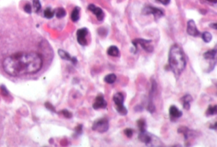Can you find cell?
<instances>
[{
  "instance_id": "obj_1",
  "label": "cell",
  "mask_w": 217,
  "mask_h": 147,
  "mask_svg": "<svg viewBox=\"0 0 217 147\" xmlns=\"http://www.w3.org/2000/svg\"><path fill=\"white\" fill-rule=\"evenodd\" d=\"M169 66L176 77H179L183 72L186 65V61L183 49L174 44L171 47L169 53Z\"/></svg>"
},
{
  "instance_id": "obj_2",
  "label": "cell",
  "mask_w": 217,
  "mask_h": 147,
  "mask_svg": "<svg viewBox=\"0 0 217 147\" xmlns=\"http://www.w3.org/2000/svg\"><path fill=\"white\" fill-rule=\"evenodd\" d=\"M138 138L139 141L143 142L146 145L149 146H160L161 142L160 139L152 134L147 133V130L144 132H140L139 134Z\"/></svg>"
},
{
  "instance_id": "obj_3",
  "label": "cell",
  "mask_w": 217,
  "mask_h": 147,
  "mask_svg": "<svg viewBox=\"0 0 217 147\" xmlns=\"http://www.w3.org/2000/svg\"><path fill=\"white\" fill-rule=\"evenodd\" d=\"M113 102L115 104V108L117 112L122 116H125L128 114V109L126 108L124 105V95L120 93H116L113 96Z\"/></svg>"
},
{
  "instance_id": "obj_4",
  "label": "cell",
  "mask_w": 217,
  "mask_h": 147,
  "mask_svg": "<svg viewBox=\"0 0 217 147\" xmlns=\"http://www.w3.org/2000/svg\"><path fill=\"white\" fill-rule=\"evenodd\" d=\"M152 42V40H146L143 38H136L133 41V44L134 46V53H136L138 50V45L139 44L141 47L145 51L148 53H152L154 51V47L150 43Z\"/></svg>"
},
{
  "instance_id": "obj_5",
  "label": "cell",
  "mask_w": 217,
  "mask_h": 147,
  "mask_svg": "<svg viewBox=\"0 0 217 147\" xmlns=\"http://www.w3.org/2000/svg\"><path fill=\"white\" fill-rule=\"evenodd\" d=\"M94 131L100 133H106L109 129V121L107 118H101L95 120L92 127Z\"/></svg>"
},
{
  "instance_id": "obj_6",
  "label": "cell",
  "mask_w": 217,
  "mask_h": 147,
  "mask_svg": "<svg viewBox=\"0 0 217 147\" xmlns=\"http://www.w3.org/2000/svg\"><path fill=\"white\" fill-rule=\"evenodd\" d=\"M143 14L144 15H150L152 14L154 16L155 20H157L164 16V12L163 11L158 8H155L152 6L145 7L142 11Z\"/></svg>"
},
{
  "instance_id": "obj_7",
  "label": "cell",
  "mask_w": 217,
  "mask_h": 147,
  "mask_svg": "<svg viewBox=\"0 0 217 147\" xmlns=\"http://www.w3.org/2000/svg\"><path fill=\"white\" fill-rule=\"evenodd\" d=\"M89 33L87 28H83L79 29L77 32V41L81 45L85 46L87 44V40L86 39V36Z\"/></svg>"
},
{
  "instance_id": "obj_8",
  "label": "cell",
  "mask_w": 217,
  "mask_h": 147,
  "mask_svg": "<svg viewBox=\"0 0 217 147\" xmlns=\"http://www.w3.org/2000/svg\"><path fill=\"white\" fill-rule=\"evenodd\" d=\"M92 107L94 109H105L107 107V102L105 100L102 94L98 95L95 99Z\"/></svg>"
},
{
  "instance_id": "obj_9",
  "label": "cell",
  "mask_w": 217,
  "mask_h": 147,
  "mask_svg": "<svg viewBox=\"0 0 217 147\" xmlns=\"http://www.w3.org/2000/svg\"><path fill=\"white\" fill-rule=\"evenodd\" d=\"M88 9L90 11H91L95 16H96L98 21H102L104 19V13L103 10L101 8L96 7L93 4H90L88 6Z\"/></svg>"
},
{
  "instance_id": "obj_10",
  "label": "cell",
  "mask_w": 217,
  "mask_h": 147,
  "mask_svg": "<svg viewBox=\"0 0 217 147\" xmlns=\"http://www.w3.org/2000/svg\"><path fill=\"white\" fill-rule=\"evenodd\" d=\"M156 88H157V84L153 81H152V88H151L150 90V99H149V103H148V110L150 113H153L154 112H155V105L154 104L153 102V97H154V95L155 93Z\"/></svg>"
},
{
  "instance_id": "obj_11",
  "label": "cell",
  "mask_w": 217,
  "mask_h": 147,
  "mask_svg": "<svg viewBox=\"0 0 217 147\" xmlns=\"http://www.w3.org/2000/svg\"><path fill=\"white\" fill-rule=\"evenodd\" d=\"M186 32L192 37H198L200 35V32L197 28L195 23L194 20H190L187 23V28H186Z\"/></svg>"
},
{
  "instance_id": "obj_12",
  "label": "cell",
  "mask_w": 217,
  "mask_h": 147,
  "mask_svg": "<svg viewBox=\"0 0 217 147\" xmlns=\"http://www.w3.org/2000/svg\"><path fill=\"white\" fill-rule=\"evenodd\" d=\"M182 111H180L177 107L173 105L169 108V116L171 118V120H174L180 118L182 116Z\"/></svg>"
},
{
  "instance_id": "obj_13",
  "label": "cell",
  "mask_w": 217,
  "mask_h": 147,
  "mask_svg": "<svg viewBox=\"0 0 217 147\" xmlns=\"http://www.w3.org/2000/svg\"><path fill=\"white\" fill-rule=\"evenodd\" d=\"M58 53H59V55L60 56V57L61 58L66 60H70L71 62H72L75 65L77 63V59L75 57H72V58L71 57L69 54L67 52H66L65 51L62 50V49H59L58 51Z\"/></svg>"
},
{
  "instance_id": "obj_14",
  "label": "cell",
  "mask_w": 217,
  "mask_h": 147,
  "mask_svg": "<svg viewBox=\"0 0 217 147\" xmlns=\"http://www.w3.org/2000/svg\"><path fill=\"white\" fill-rule=\"evenodd\" d=\"M193 99L190 95H185L181 98V101L183 103V107L186 110H189L190 108V103Z\"/></svg>"
},
{
  "instance_id": "obj_15",
  "label": "cell",
  "mask_w": 217,
  "mask_h": 147,
  "mask_svg": "<svg viewBox=\"0 0 217 147\" xmlns=\"http://www.w3.org/2000/svg\"><path fill=\"white\" fill-rule=\"evenodd\" d=\"M107 53L108 55L111 56V57H117L120 55L119 48L117 46H115V45H112V46H110L108 49Z\"/></svg>"
},
{
  "instance_id": "obj_16",
  "label": "cell",
  "mask_w": 217,
  "mask_h": 147,
  "mask_svg": "<svg viewBox=\"0 0 217 147\" xmlns=\"http://www.w3.org/2000/svg\"><path fill=\"white\" fill-rule=\"evenodd\" d=\"M178 133L183 134L184 136L185 139H187L192 134V130H190L189 128L183 126V127H180L178 129Z\"/></svg>"
},
{
  "instance_id": "obj_17",
  "label": "cell",
  "mask_w": 217,
  "mask_h": 147,
  "mask_svg": "<svg viewBox=\"0 0 217 147\" xmlns=\"http://www.w3.org/2000/svg\"><path fill=\"white\" fill-rule=\"evenodd\" d=\"M216 55V49H212L210 51L204 53L203 57L206 60H213L215 59Z\"/></svg>"
},
{
  "instance_id": "obj_18",
  "label": "cell",
  "mask_w": 217,
  "mask_h": 147,
  "mask_svg": "<svg viewBox=\"0 0 217 147\" xmlns=\"http://www.w3.org/2000/svg\"><path fill=\"white\" fill-rule=\"evenodd\" d=\"M80 8L78 7H76L74 9L71 15V19L73 22L78 21L80 19Z\"/></svg>"
},
{
  "instance_id": "obj_19",
  "label": "cell",
  "mask_w": 217,
  "mask_h": 147,
  "mask_svg": "<svg viewBox=\"0 0 217 147\" xmlns=\"http://www.w3.org/2000/svg\"><path fill=\"white\" fill-rule=\"evenodd\" d=\"M117 79V76L115 74H109L106 75L104 78V81L108 84H113Z\"/></svg>"
},
{
  "instance_id": "obj_20",
  "label": "cell",
  "mask_w": 217,
  "mask_h": 147,
  "mask_svg": "<svg viewBox=\"0 0 217 147\" xmlns=\"http://www.w3.org/2000/svg\"><path fill=\"white\" fill-rule=\"evenodd\" d=\"M137 125L140 132L146 131V127H147V124H146L145 120L141 118L138 120Z\"/></svg>"
},
{
  "instance_id": "obj_21",
  "label": "cell",
  "mask_w": 217,
  "mask_h": 147,
  "mask_svg": "<svg viewBox=\"0 0 217 147\" xmlns=\"http://www.w3.org/2000/svg\"><path fill=\"white\" fill-rule=\"evenodd\" d=\"M55 14L58 19H61L66 16V12L63 8H58L55 11Z\"/></svg>"
},
{
  "instance_id": "obj_22",
  "label": "cell",
  "mask_w": 217,
  "mask_h": 147,
  "mask_svg": "<svg viewBox=\"0 0 217 147\" xmlns=\"http://www.w3.org/2000/svg\"><path fill=\"white\" fill-rule=\"evenodd\" d=\"M54 14H55V11H52L50 7L47 8L44 11V16L47 19H52L54 17Z\"/></svg>"
},
{
  "instance_id": "obj_23",
  "label": "cell",
  "mask_w": 217,
  "mask_h": 147,
  "mask_svg": "<svg viewBox=\"0 0 217 147\" xmlns=\"http://www.w3.org/2000/svg\"><path fill=\"white\" fill-rule=\"evenodd\" d=\"M217 113V109H216V105H215L213 106H210L208 109L206 110V115L207 116H213L216 115Z\"/></svg>"
},
{
  "instance_id": "obj_24",
  "label": "cell",
  "mask_w": 217,
  "mask_h": 147,
  "mask_svg": "<svg viewBox=\"0 0 217 147\" xmlns=\"http://www.w3.org/2000/svg\"><path fill=\"white\" fill-rule=\"evenodd\" d=\"M202 38H203L204 42L209 43L212 40V35L208 32H204L202 33Z\"/></svg>"
},
{
  "instance_id": "obj_25",
  "label": "cell",
  "mask_w": 217,
  "mask_h": 147,
  "mask_svg": "<svg viewBox=\"0 0 217 147\" xmlns=\"http://www.w3.org/2000/svg\"><path fill=\"white\" fill-rule=\"evenodd\" d=\"M33 5L34 9V11L36 12H38L40 10H41L42 5L40 3V0H33Z\"/></svg>"
},
{
  "instance_id": "obj_26",
  "label": "cell",
  "mask_w": 217,
  "mask_h": 147,
  "mask_svg": "<svg viewBox=\"0 0 217 147\" xmlns=\"http://www.w3.org/2000/svg\"><path fill=\"white\" fill-rule=\"evenodd\" d=\"M4 119L3 116L1 115V113H0V141L1 139V138L3 134V131H4Z\"/></svg>"
},
{
  "instance_id": "obj_27",
  "label": "cell",
  "mask_w": 217,
  "mask_h": 147,
  "mask_svg": "<svg viewBox=\"0 0 217 147\" xmlns=\"http://www.w3.org/2000/svg\"><path fill=\"white\" fill-rule=\"evenodd\" d=\"M124 133L125 134V136L128 137L129 138H132V136L133 135V129H126L124 130Z\"/></svg>"
},
{
  "instance_id": "obj_28",
  "label": "cell",
  "mask_w": 217,
  "mask_h": 147,
  "mask_svg": "<svg viewBox=\"0 0 217 147\" xmlns=\"http://www.w3.org/2000/svg\"><path fill=\"white\" fill-rule=\"evenodd\" d=\"M24 11L26 12L28 14H31V11H32V8H31V5L29 3H27L24 5Z\"/></svg>"
},
{
  "instance_id": "obj_29",
  "label": "cell",
  "mask_w": 217,
  "mask_h": 147,
  "mask_svg": "<svg viewBox=\"0 0 217 147\" xmlns=\"http://www.w3.org/2000/svg\"><path fill=\"white\" fill-rule=\"evenodd\" d=\"M98 33L99 35H101V36H103V35H106L107 34V32H106V29L105 28H99L98 30Z\"/></svg>"
},
{
  "instance_id": "obj_30",
  "label": "cell",
  "mask_w": 217,
  "mask_h": 147,
  "mask_svg": "<svg viewBox=\"0 0 217 147\" xmlns=\"http://www.w3.org/2000/svg\"><path fill=\"white\" fill-rule=\"evenodd\" d=\"M63 114L64 115V116H65V117H66L68 118H70L72 117V114L70 112H69L68 110H63Z\"/></svg>"
},
{
  "instance_id": "obj_31",
  "label": "cell",
  "mask_w": 217,
  "mask_h": 147,
  "mask_svg": "<svg viewBox=\"0 0 217 147\" xmlns=\"http://www.w3.org/2000/svg\"><path fill=\"white\" fill-rule=\"evenodd\" d=\"M157 1L164 5H168L170 3V0H157Z\"/></svg>"
},
{
  "instance_id": "obj_32",
  "label": "cell",
  "mask_w": 217,
  "mask_h": 147,
  "mask_svg": "<svg viewBox=\"0 0 217 147\" xmlns=\"http://www.w3.org/2000/svg\"><path fill=\"white\" fill-rule=\"evenodd\" d=\"M82 125H78L77 128V133L80 134L82 133Z\"/></svg>"
},
{
  "instance_id": "obj_33",
  "label": "cell",
  "mask_w": 217,
  "mask_h": 147,
  "mask_svg": "<svg viewBox=\"0 0 217 147\" xmlns=\"http://www.w3.org/2000/svg\"><path fill=\"white\" fill-rule=\"evenodd\" d=\"M210 26L215 29H216V23H211V24H210Z\"/></svg>"
},
{
  "instance_id": "obj_34",
  "label": "cell",
  "mask_w": 217,
  "mask_h": 147,
  "mask_svg": "<svg viewBox=\"0 0 217 147\" xmlns=\"http://www.w3.org/2000/svg\"><path fill=\"white\" fill-rule=\"evenodd\" d=\"M213 127H210V129H214V130H216V122L215 123V124L213 125H212Z\"/></svg>"
},
{
  "instance_id": "obj_35",
  "label": "cell",
  "mask_w": 217,
  "mask_h": 147,
  "mask_svg": "<svg viewBox=\"0 0 217 147\" xmlns=\"http://www.w3.org/2000/svg\"><path fill=\"white\" fill-rule=\"evenodd\" d=\"M207 1H208L210 2H214V3L216 2V0H207Z\"/></svg>"
}]
</instances>
